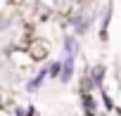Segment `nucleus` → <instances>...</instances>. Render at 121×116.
I'll use <instances>...</instances> for the list:
<instances>
[{
    "instance_id": "nucleus-7",
    "label": "nucleus",
    "mask_w": 121,
    "mask_h": 116,
    "mask_svg": "<svg viewBox=\"0 0 121 116\" xmlns=\"http://www.w3.org/2000/svg\"><path fill=\"white\" fill-rule=\"evenodd\" d=\"M83 107H86V114L88 116H95V102H93L90 92H83Z\"/></svg>"
},
{
    "instance_id": "nucleus-2",
    "label": "nucleus",
    "mask_w": 121,
    "mask_h": 116,
    "mask_svg": "<svg viewBox=\"0 0 121 116\" xmlns=\"http://www.w3.org/2000/svg\"><path fill=\"white\" fill-rule=\"evenodd\" d=\"M10 59L14 62L17 69H26V64L31 62V57H29L26 50H12V52H10Z\"/></svg>"
},
{
    "instance_id": "nucleus-6",
    "label": "nucleus",
    "mask_w": 121,
    "mask_h": 116,
    "mask_svg": "<svg viewBox=\"0 0 121 116\" xmlns=\"http://www.w3.org/2000/svg\"><path fill=\"white\" fill-rule=\"evenodd\" d=\"M90 81H93V85H102V81H104V66H95Z\"/></svg>"
},
{
    "instance_id": "nucleus-8",
    "label": "nucleus",
    "mask_w": 121,
    "mask_h": 116,
    "mask_svg": "<svg viewBox=\"0 0 121 116\" xmlns=\"http://www.w3.org/2000/svg\"><path fill=\"white\" fill-rule=\"evenodd\" d=\"M59 69H62V62H52L48 69V76H59Z\"/></svg>"
},
{
    "instance_id": "nucleus-1",
    "label": "nucleus",
    "mask_w": 121,
    "mask_h": 116,
    "mask_svg": "<svg viewBox=\"0 0 121 116\" xmlns=\"http://www.w3.org/2000/svg\"><path fill=\"white\" fill-rule=\"evenodd\" d=\"M26 52H29V57H31L33 62H40V59H45V57L50 54V45H48L45 40L36 38V40H31V43H29Z\"/></svg>"
},
{
    "instance_id": "nucleus-10",
    "label": "nucleus",
    "mask_w": 121,
    "mask_h": 116,
    "mask_svg": "<svg viewBox=\"0 0 121 116\" xmlns=\"http://www.w3.org/2000/svg\"><path fill=\"white\" fill-rule=\"evenodd\" d=\"M0 102H5V97H3V92H0Z\"/></svg>"
},
{
    "instance_id": "nucleus-9",
    "label": "nucleus",
    "mask_w": 121,
    "mask_h": 116,
    "mask_svg": "<svg viewBox=\"0 0 121 116\" xmlns=\"http://www.w3.org/2000/svg\"><path fill=\"white\" fill-rule=\"evenodd\" d=\"M14 116H31V109H24V107H17V109H14Z\"/></svg>"
},
{
    "instance_id": "nucleus-3",
    "label": "nucleus",
    "mask_w": 121,
    "mask_h": 116,
    "mask_svg": "<svg viewBox=\"0 0 121 116\" xmlns=\"http://www.w3.org/2000/svg\"><path fill=\"white\" fill-rule=\"evenodd\" d=\"M71 76H74V57H67V59L62 62V69H59V76L57 78L62 83H69Z\"/></svg>"
},
{
    "instance_id": "nucleus-5",
    "label": "nucleus",
    "mask_w": 121,
    "mask_h": 116,
    "mask_svg": "<svg viewBox=\"0 0 121 116\" xmlns=\"http://www.w3.org/2000/svg\"><path fill=\"white\" fill-rule=\"evenodd\" d=\"M45 76H48V69H43V71H40V74H38V76H36V78H33L31 83H26V90H29V92H36V90H38V88L43 85Z\"/></svg>"
},
{
    "instance_id": "nucleus-4",
    "label": "nucleus",
    "mask_w": 121,
    "mask_h": 116,
    "mask_svg": "<svg viewBox=\"0 0 121 116\" xmlns=\"http://www.w3.org/2000/svg\"><path fill=\"white\" fill-rule=\"evenodd\" d=\"M64 52H67V57H76V52H78V43H76L74 36H64Z\"/></svg>"
}]
</instances>
